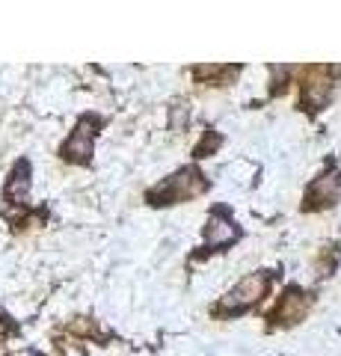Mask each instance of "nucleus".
Returning a JSON list of instances; mask_svg holds the SVG:
<instances>
[{
    "label": "nucleus",
    "mask_w": 341,
    "mask_h": 356,
    "mask_svg": "<svg viewBox=\"0 0 341 356\" xmlns=\"http://www.w3.org/2000/svg\"><path fill=\"white\" fill-rule=\"evenodd\" d=\"M208 191V181L202 178V172L196 170V166H184V170L172 172L169 178H163V181L155 187V191H149V202L151 205H172V202H187V199L199 196Z\"/></svg>",
    "instance_id": "f257e3e1"
},
{
    "label": "nucleus",
    "mask_w": 341,
    "mask_h": 356,
    "mask_svg": "<svg viewBox=\"0 0 341 356\" xmlns=\"http://www.w3.org/2000/svg\"><path fill=\"white\" fill-rule=\"evenodd\" d=\"M270 285V270H258V273H249L244 276L232 291H228L223 300H219L217 312H228V315H238V312H244L249 306H256L258 300L264 297V291H267Z\"/></svg>",
    "instance_id": "f03ea898"
},
{
    "label": "nucleus",
    "mask_w": 341,
    "mask_h": 356,
    "mask_svg": "<svg viewBox=\"0 0 341 356\" xmlns=\"http://www.w3.org/2000/svg\"><path fill=\"white\" fill-rule=\"evenodd\" d=\"M309 303H312V297L303 291V288H288V291L282 294V300H279V306L270 312V321L273 324H294V321H300L306 312H309Z\"/></svg>",
    "instance_id": "7ed1b4c3"
},
{
    "label": "nucleus",
    "mask_w": 341,
    "mask_h": 356,
    "mask_svg": "<svg viewBox=\"0 0 341 356\" xmlns=\"http://www.w3.org/2000/svg\"><path fill=\"white\" fill-rule=\"evenodd\" d=\"M240 238V229L232 222V217H226L223 211H214L211 220L205 226V247L208 250H219V247H228Z\"/></svg>",
    "instance_id": "20e7f679"
},
{
    "label": "nucleus",
    "mask_w": 341,
    "mask_h": 356,
    "mask_svg": "<svg viewBox=\"0 0 341 356\" xmlns=\"http://www.w3.org/2000/svg\"><path fill=\"white\" fill-rule=\"evenodd\" d=\"M329 89H333V83H329V69H324V65H315V69H309V74H306L303 102L309 104L312 110L321 107L329 98Z\"/></svg>",
    "instance_id": "39448f33"
},
{
    "label": "nucleus",
    "mask_w": 341,
    "mask_h": 356,
    "mask_svg": "<svg viewBox=\"0 0 341 356\" xmlns=\"http://www.w3.org/2000/svg\"><path fill=\"white\" fill-rule=\"evenodd\" d=\"M338 196H341V172L321 175V178H317V181L309 187V193H306V205H309V208L333 205Z\"/></svg>",
    "instance_id": "423d86ee"
}]
</instances>
